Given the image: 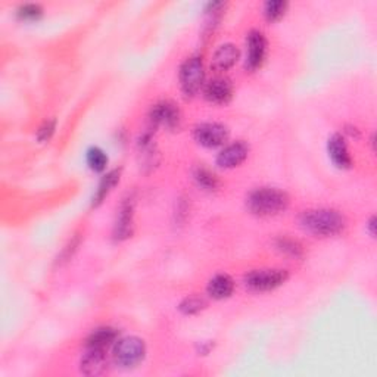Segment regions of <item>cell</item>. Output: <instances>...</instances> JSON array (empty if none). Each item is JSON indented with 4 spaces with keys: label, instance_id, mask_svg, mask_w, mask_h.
Returning <instances> with one entry per match:
<instances>
[{
    "label": "cell",
    "instance_id": "1",
    "mask_svg": "<svg viewBox=\"0 0 377 377\" xmlns=\"http://www.w3.org/2000/svg\"><path fill=\"white\" fill-rule=\"evenodd\" d=\"M302 227L316 236H336L346 229V218L336 210L320 208V210H308L301 215Z\"/></svg>",
    "mask_w": 377,
    "mask_h": 377
},
{
    "label": "cell",
    "instance_id": "2",
    "mask_svg": "<svg viewBox=\"0 0 377 377\" xmlns=\"http://www.w3.org/2000/svg\"><path fill=\"white\" fill-rule=\"evenodd\" d=\"M246 206L258 217H275L286 211L289 206V197L276 187L255 189L246 199Z\"/></svg>",
    "mask_w": 377,
    "mask_h": 377
},
{
    "label": "cell",
    "instance_id": "3",
    "mask_svg": "<svg viewBox=\"0 0 377 377\" xmlns=\"http://www.w3.org/2000/svg\"><path fill=\"white\" fill-rule=\"evenodd\" d=\"M146 355V345L140 337H123L114 346V360L124 369H133L140 364Z\"/></svg>",
    "mask_w": 377,
    "mask_h": 377
},
{
    "label": "cell",
    "instance_id": "4",
    "mask_svg": "<svg viewBox=\"0 0 377 377\" xmlns=\"http://www.w3.org/2000/svg\"><path fill=\"white\" fill-rule=\"evenodd\" d=\"M289 279V272L282 268L254 270L245 276L246 288L254 292L275 291Z\"/></svg>",
    "mask_w": 377,
    "mask_h": 377
},
{
    "label": "cell",
    "instance_id": "5",
    "mask_svg": "<svg viewBox=\"0 0 377 377\" xmlns=\"http://www.w3.org/2000/svg\"><path fill=\"white\" fill-rule=\"evenodd\" d=\"M205 82L203 62L199 56L187 58L180 68V86L186 98L197 95Z\"/></svg>",
    "mask_w": 377,
    "mask_h": 377
},
{
    "label": "cell",
    "instance_id": "6",
    "mask_svg": "<svg viewBox=\"0 0 377 377\" xmlns=\"http://www.w3.org/2000/svg\"><path fill=\"white\" fill-rule=\"evenodd\" d=\"M194 140L205 148H218L229 139V128L218 123H203L194 127Z\"/></svg>",
    "mask_w": 377,
    "mask_h": 377
},
{
    "label": "cell",
    "instance_id": "7",
    "mask_svg": "<svg viewBox=\"0 0 377 377\" xmlns=\"http://www.w3.org/2000/svg\"><path fill=\"white\" fill-rule=\"evenodd\" d=\"M267 55V38L259 30H252L246 38V68L255 71L263 65Z\"/></svg>",
    "mask_w": 377,
    "mask_h": 377
},
{
    "label": "cell",
    "instance_id": "8",
    "mask_svg": "<svg viewBox=\"0 0 377 377\" xmlns=\"http://www.w3.org/2000/svg\"><path fill=\"white\" fill-rule=\"evenodd\" d=\"M134 223V201L133 198H127L123 201L118 215L114 226V238L116 240H125L133 235Z\"/></svg>",
    "mask_w": 377,
    "mask_h": 377
},
{
    "label": "cell",
    "instance_id": "9",
    "mask_svg": "<svg viewBox=\"0 0 377 377\" xmlns=\"http://www.w3.org/2000/svg\"><path fill=\"white\" fill-rule=\"evenodd\" d=\"M203 95L206 100L215 105H226L233 98V84L224 75H217L205 84Z\"/></svg>",
    "mask_w": 377,
    "mask_h": 377
},
{
    "label": "cell",
    "instance_id": "10",
    "mask_svg": "<svg viewBox=\"0 0 377 377\" xmlns=\"http://www.w3.org/2000/svg\"><path fill=\"white\" fill-rule=\"evenodd\" d=\"M180 109L170 100L157 103L151 111V121L155 125H164L167 128H176L180 124Z\"/></svg>",
    "mask_w": 377,
    "mask_h": 377
},
{
    "label": "cell",
    "instance_id": "11",
    "mask_svg": "<svg viewBox=\"0 0 377 377\" xmlns=\"http://www.w3.org/2000/svg\"><path fill=\"white\" fill-rule=\"evenodd\" d=\"M249 148L243 141H235L230 143L224 149L217 155V165L221 168H235L239 167L246 158H248Z\"/></svg>",
    "mask_w": 377,
    "mask_h": 377
},
{
    "label": "cell",
    "instance_id": "12",
    "mask_svg": "<svg viewBox=\"0 0 377 377\" xmlns=\"http://www.w3.org/2000/svg\"><path fill=\"white\" fill-rule=\"evenodd\" d=\"M328 151H329V157L333 161V164L339 168H351L353 165V158L349 155V149L346 145V140L342 134L336 133L329 139L328 143Z\"/></svg>",
    "mask_w": 377,
    "mask_h": 377
},
{
    "label": "cell",
    "instance_id": "13",
    "mask_svg": "<svg viewBox=\"0 0 377 377\" xmlns=\"http://www.w3.org/2000/svg\"><path fill=\"white\" fill-rule=\"evenodd\" d=\"M239 49L233 43H224L221 45L213 56L211 62V68L215 72H224L230 70L233 65H235L239 59Z\"/></svg>",
    "mask_w": 377,
    "mask_h": 377
},
{
    "label": "cell",
    "instance_id": "14",
    "mask_svg": "<svg viewBox=\"0 0 377 377\" xmlns=\"http://www.w3.org/2000/svg\"><path fill=\"white\" fill-rule=\"evenodd\" d=\"M80 369L86 376H98L107 370V354L102 349L86 348V354L82 358Z\"/></svg>",
    "mask_w": 377,
    "mask_h": 377
},
{
    "label": "cell",
    "instance_id": "15",
    "mask_svg": "<svg viewBox=\"0 0 377 377\" xmlns=\"http://www.w3.org/2000/svg\"><path fill=\"white\" fill-rule=\"evenodd\" d=\"M118 337V332L112 328H99L90 333L86 341V348L92 349H102L107 351L109 346H112L116 342Z\"/></svg>",
    "mask_w": 377,
    "mask_h": 377
},
{
    "label": "cell",
    "instance_id": "16",
    "mask_svg": "<svg viewBox=\"0 0 377 377\" xmlns=\"http://www.w3.org/2000/svg\"><path fill=\"white\" fill-rule=\"evenodd\" d=\"M208 295L214 299H226L235 291V282L227 275H217L208 283Z\"/></svg>",
    "mask_w": 377,
    "mask_h": 377
},
{
    "label": "cell",
    "instance_id": "17",
    "mask_svg": "<svg viewBox=\"0 0 377 377\" xmlns=\"http://www.w3.org/2000/svg\"><path fill=\"white\" fill-rule=\"evenodd\" d=\"M120 177H121V170H118V168L111 170L109 173H107L105 176L102 177V180L99 181V186L93 194V201H92L93 206L100 205L103 201L107 199L108 194L112 192V189L120 181Z\"/></svg>",
    "mask_w": 377,
    "mask_h": 377
},
{
    "label": "cell",
    "instance_id": "18",
    "mask_svg": "<svg viewBox=\"0 0 377 377\" xmlns=\"http://www.w3.org/2000/svg\"><path fill=\"white\" fill-rule=\"evenodd\" d=\"M193 177H194V180H197V183L205 190H215L220 186V181H218L217 176L211 170H208L206 167L199 165V167L194 168Z\"/></svg>",
    "mask_w": 377,
    "mask_h": 377
},
{
    "label": "cell",
    "instance_id": "19",
    "mask_svg": "<svg viewBox=\"0 0 377 377\" xmlns=\"http://www.w3.org/2000/svg\"><path fill=\"white\" fill-rule=\"evenodd\" d=\"M288 8L289 3L284 0H270L264 5V17L270 22H276L284 17Z\"/></svg>",
    "mask_w": 377,
    "mask_h": 377
},
{
    "label": "cell",
    "instance_id": "20",
    "mask_svg": "<svg viewBox=\"0 0 377 377\" xmlns=\"http://www.w3.org/2000/svg\"><path fill=\"white\" fill-rule=\"evenodd\" d=\"M86 160H87V165L90 168H92L93 171H96V173H102L107 168V165H108L107 153L103 152L100 148H96V146L95 148H90L87 151Z\"/></svg>",
    "mask_w": 377,
    "mask_h": 377
},
{
    "label": "cell",
    "instance_id": "21",
    "mask_svg": "<svg viewBox=\"0 0 377 377\" xmlns=\"http://www.w3.org/2000/svg\"><path fill=\"white\" fill-rule=\"evenodd\" d=\"M276 248L286 254V255H291V256H301L304 254V249H302V245L299 243L298 240L292 239V238H288V236H282L276 240Z\"/></svg>",
    "mask_w": 377,
    "mask_h": 377
},
{
    "label": "cell",
    "instance_id": "22",
    "mask_svg": "<svg viewBox=\"0 0 377 377\" xmlns=\"http://www.w3.org/2000/svg\"><path fill=\"white\" fill-rule=\"evenodd\" d=\"M17 14L22 21H36L43 15V8L37 3H25L18 8Z\"/></svg>",
    "mask_w": 377,
    "mask_h": 377
},
{
    "label": "cell",
    "instance_id": "23",
    "mask_svg": "<svg viewBox=\"0 0 377 377\" xmlns=\"http://www.w3.org/2000/svg\"><path fill=\"white\" fill-rule=\"evenodd\" d=\"M205 301L202 298H198V296H190V298H186L183 302L180 304V311L186 316H193V314H198L199 311H202L205 308Z\"/></svg>",
    "mask_w": 377,
    "mask_h": 377
},
{
    "label": "cell",
    "instance_id": "24",
    "mask_svg": "<svg viewBox=\"0 0 377 377\" xmlns=\"http://www.w3.org/2000/svg\"><path fill=\"white\" fill-rule=\"evenodd\" d=\"M55 128H56V121L55 120H47V121H45L43 125L40 128H38L37 139L40 140V141H47L52 136H54Z\"/></svg>",
    "mask_w": 377,
    "mask_h": 377
},
{
    "label": "cell",
    "instance_id": "25",
    "mask_svg": "<svg viewBox=\"0 0 377 377\" xmlns=\"http://www.w3.org/2000/svg\"><path fill=\"white\" fill-rule=\"evenodd\" d=\"M374 229H376V218L371 217L370 221H369V230H370V235H371V236H374V233H376Z\"/></svg>",
    "mask_w": 377,
    "mask_h": 377
}]
</instances>
